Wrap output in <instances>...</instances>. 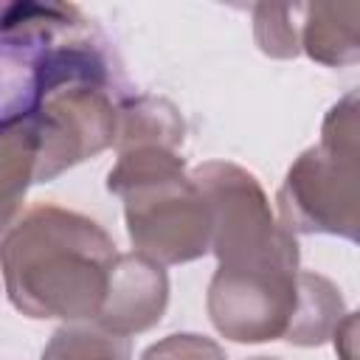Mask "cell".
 Returning a JSON list of instances; mask_svg holds the SVG:
<instances>
[{"label":"cell","instance_id":"cell-1","mask_svg":"<svg viewBox=\"0 0 360 360\" xmlns=\"http://www.w3.org/2000/svg\"><path fill=\"white\" fill-rule=\"evenodd\" d=\"M112 281L107 287L110 301L101 309V323L112 332H138L155 323L166 304V278L160 267L155 270L143 259L121 256L118 267H112Z\"/></svg>","mask_w":360,"mask_h":360},{"label":"cell","instance_id":"cell-2","mask_svg":"<svg viewBox=\"0 0 360 360\" xmlns=\"http://www.w3.org/2000/svg\"><path fill=\"white\" fill-rule=\"evenodd\" d=\"M112 338L115 335H98V332H87V329H65L53 338V343L48 346L42 360H87L96 352H101ZM104 360H127V354L104 357Z\"/></svg>","mask_w":360,"mask_h":360}]
</instances>
